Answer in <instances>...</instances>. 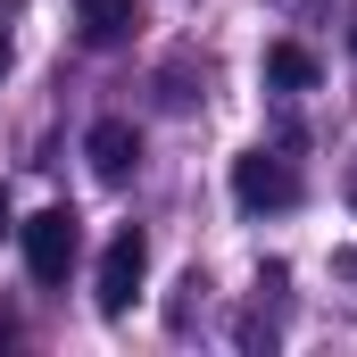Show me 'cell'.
<instances>
[{
    "instance_id": "obj_6",
    "label": "cell",
    "mask_w": 357,
    "mask_h": 357,
    "mask_svg": "<svg viewBox=\"0 0 357 357\" xmlns=\"http://www.w3.org/2000/svg\"><path fill=\"white\" fill-rule=\"evenodd\" d=\"M266 84H274V91H316V50H299V42H266Z\"/></svg>"
},
{
    "instance_id": "obj_1",
    "label": "cell",
    "mask_w": 357,
    "mask_h": 357,
    "mask_svg": "<svg viewBox=\"0 0 357 357\" xmlns=\"http://www.w3.org/2000/svg\"><path fill=\"white\" fill-rule=\"evenodd\" d=\"M17 241H25V274L42 291H59L67 266H75V250H84V225H75V208H42V216L17 225Z\"/></svg>"
},
{
    "instance_id": "obj_9",
    "label": "cell",
    "mask_w": 357,
    "mask_h": 357,
    "mask_svg": "<svg viewBox=\"0 0 357 357\" xmlns=\"http://www.w3.org/2000/svg\"><path fill=\"white\" fill-rule=\"evenodd\" d=\"M0 233H17V225H8V191H0Z\"/></svg>"
},
{
    "instance_id": "obj_11",
    "label": "cell",
    "mask_w": 357,
    "mask_h": 357,
    "mask_svg": "<svg viewBox=\"0 0 357 357\" xmlns=\"http://www.w3.org/2000/svg\"><path fill=\"white\" fill-rule=\"evenodd\" d=\"M0 75H8V33H0Z\"/></svg>"
},
{
    "instance_id": "obj_8",
    "label": "cell",
    "mask_w": 357,
    "mask_h": 357,
    "mask_svg": "<svg viewBox=\"0 0 357 357\" xmlns=\"http://www.w3.org/2000/svg\"><path fill=\"white\" fill-rule=\"evenodd\" d=\"M8 341H17V316H8V307H0V349H8Z\"/></svg>"
},
{
    "instance_id": "obj_10",
    "label": "cell",
    "mask_w": 357,
    "mask_h": 357,
    "mask_svg": "<svg viewBox=\"0 0 357 357\" xmlns=\"http://www.w3.org/2000/svg\"><path fill=\"white\" fill-rule=\"evenodd\" d=\"M349 208H357V158H349Z\"/></svg>"
},
{
    "instance_id": "obj_2",
    "label": "cell",
    "mask_w": 357,
    "mask_h": 357,
    "mask_svg": "<svg viewBox=\"0 0 357 357\" xmlns=\"http://www.w3.org/2000/svg\"><path fill=\"white\" fill-rule=\"evenodd\" d=\"M233 199H241L250 216H274V208H291V199H299V175H291V158H282V150H241V158H233Z\"/></svg>"
},
{
    "instance_id": "obj_5",
    "label": "cell",
    "mask_w": 357,
    "mask_h": 357,
    "mask_svg": "<svg viewBox=\"0 0 357 357\" xmlns=\"http://www.w3.org/2000/svg\"><path fill=\"white\" fill-rule=\"evenodd\" d=\"M133 17H142L133 0H75V25H84L91 50H116V42L133 33Z\"/></svg>"
},
{
    "instance_id": "obj_7",
    "label": "cell",
    "mask_w": 357,
    "mask_h": 357,
    "mask_svg": "<svg viewBox=\"0 0 357 357\" xmlns=\"http://www.w3.org/2000/svg\"><path fill=\"white\" fill-rule=\"evenodd\" d=\"M333 274H341V282H357V250H341V258H333Z\"/></svg>"
},
{
    "instance_id": "obj_3",
    "label": "cell",
    "mask_w": 357,
    "mask_h": 357,
    "mask_svg": "<svg viewBox=\"0 0 357 357\" xmlns=\"http://www.w3.org/2000/svg\"><path fill=\"white\" fill-rule=\"evenodd\" d=\"M142 274H150V241L125 225V233L100 250V274H91V299H100V316H125V307H133V291H142Z\"/></svg>"
},
{
    "instance_id": "obj_4",
    "label": "cell",
    "mask_w": 357,
    "mask_h": 357,
    "mask_svg": "<svg viewBox=\"0 0 357 357\" xmlns=\"http://www.w3.org/2000/svg\"><path fill=\"white\" fill-rule=\"evenodd\" d=\"M84 158H91L100 183H133V167H142V133H133L125 116H100V125L84 133Z\"/></svg>"
}]
</instances>
